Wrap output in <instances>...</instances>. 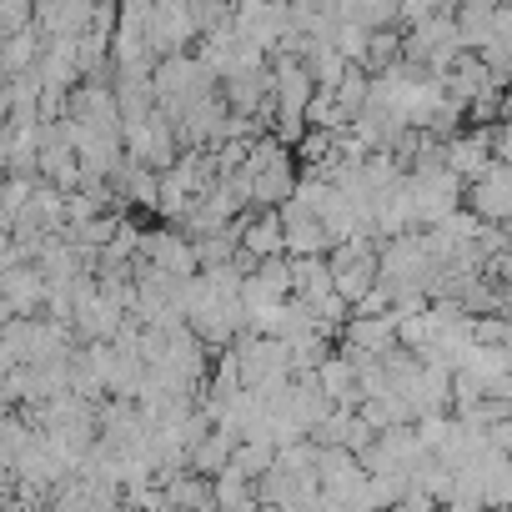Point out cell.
I'll use <instances>...</instances> for the list:
<instances>
[{
  "label": "cell",
  "instance_id": "6da1fadb",
  "mask_svg": "<svg viewBox=\"0 0 512 512\" xmlns=\"http://www.w3.org/2000/svg\"><path fill=\"white\" fill-rule=\"evenodd\" d=\"M196 31H201V21H196V11H186V6H156V11H146V46L161 51V61H166V56H181V46H186Z\"/></svg>",
  "mask_w": 512,
  "mask_h": 512
},
{
  "label": "cell",
  "instance_id": "7a4b0ae2",
  "mask_svg": "<svg viewBox=\"0 0 512 512\" xmlns=\"http://www.w3.org/2000/svg\"><path fill=\"white\" fill-rule=\"evenodd\" d=\"M467 201H472V216L477 221H497V226H512V166H487V176L482 181H472V191H467Z\"/></svg>",
  "mask_w": 512,
  "mask_h": 512
},
{
  "label": "cell",
  "instance_id": "3957f363",
  "mask_svg": "<svg viewBox=\"0 0 512 512\" xmlns=\"http://www.w3.org/2000/svg\"><path fill=\"white\" fill-rule=\"evenodd\" d=\"M241 246L246 256H256V262H272V256L287 251V236H282V216L277 211H262V221H251L241 231Z\"/></svg>",
  "mask_w": 512,
  "mask_h": 512
}]
</instances>
